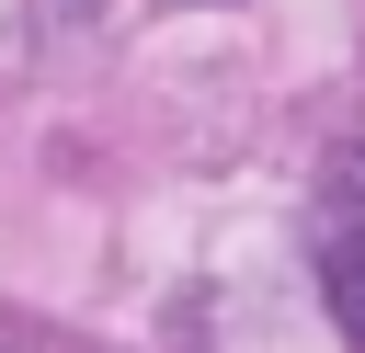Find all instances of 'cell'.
Wrapping results in <instances>:
<instances>
[{"mask_svg":"<svg viewBox=\"0 0 365 353\" xmlns=\"http://www.w3.org/2000/svg\"><path fill=\"white\" fill-rule=\"evenodd\" d=\"M308 262H319L331 330L365 353V137H342V148L319 159V194H308Z\"/></svg>","mask_w":365,"mask_h":353,"instance_id":"obj_1","label":"cell"},{"mask_svg":"<svg viewBox=\"0 0 365 353\" xmlns=\"http://www.w3.org/2000/svg\"><path fill=\"white\" fill-rule=\"evenodd\" d=\"M0 353H34V342H23V330H11V319H0Z\"/></svg>","mask_w":365,"mask_h":353,"instance_id":"obj_2","label":"cell"}]
</instances>
